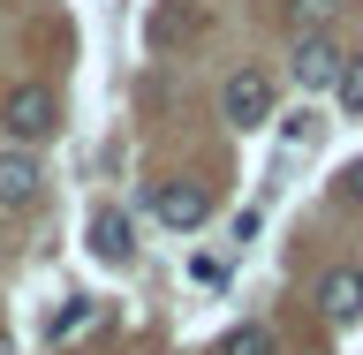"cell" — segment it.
Returning <instances> with one entry per match:
<instances>
[{"instance_id":"obj_6","label":"cell","mask_w":363,"mask_h":355,"mask_svg":"<svg viewBox=\"0 0 363 355\" xmlns=\"http://www.w3.org/2000/svg\"><path fill=\"white\" fill-rule=\"evenodd\" d=\"M129 212H113V204H106V212H99V220H91V257H106V265H129Z\"/></svg>"},{"instance_id":"obj_10","label":"cell","mask_w":363,"mask_h":355,"mask_svg":"<svg viewBox=\"0 0 363 355\" xmlns=\"http://www.w3.org/2000/svg\"><path fill=\"white\" fill-rule=\"evenodd\" d=\"M220 355H272V333L265 325H235V333L220 340Z\"/></svg>"},{"instance_id":"obj_12","label":"cell","mask_w":363,"mask_h":355,"mask_svg":"<svg viewBox=\"0 0 363 355\" xmlns=\"http://www.w3.org/2000/svg\"><path fill=\"white\" fill-rule=\"evenodd\" d=\"M333 16V0H288V23H295V38H311L318 23Z\"/></svg>"},{"instance_id":"obj_2","label":"cell","mask_w":363,"mask_h":355,"mask_svg":"<svg viewBox=\"0 0 363 355\" xmlns=\"http://www.w3.org/2000/svg\"><path fill=\"white\" fill-rule=\"evenodd\" d=\"M220 113H227V129H257V121H272V76L265 68H235L220 91Z\"/></svg>"},{"instance_id":"obj_5","label":"cell","mask_w":363,"mask_h":355,"mask_svg":"<svg viewBox=\"0 0 363 355\" xmlns=\"http://www.w3.org/2000/svg\"><path fill=\"white\" fill-rule=\"evenodd\" d=\"M318 310L333 317V325H356V317H363V272L356 265H333L325 280H318Z\"/></svg>"},{"instance_id":"obj_3","label":"cell","mask_w":363,"mask_h":355,"mask_svg":"<svg viewBox=\"0 0 363 355\" xmlns=\"http://www.w3.org/2000/svg\"><path fill=\"white\" fill-rule=\"evenodd\" d=\"M340 61H348V53H340V45L325 38V30H311V38H295L288 76H295L303 91H333V84H340Z\"/></svg>"},{"instance_id":"obj_8","label":"cell","mask_w":363,"mask_h":355,"mask_svg":"<svg viewBox=\"0 0 363 355\" xmlns=\"http://www.w3.org/2000/svg\"><path fill=\"white\" fill-rule=\"evenodd\" d=\"M189 30H197V16H189V8H159V16H152V45H182Z\"/></svg>"},{"instance_id":"obj_9","label":"cell","mask_w":363,"mask_h":355,"mask_svg":"<svg viewBox=\"0 0 363 355\" xmlns=\"http://www.w3.org/2000/svg\"><path fill=\"white\" fill-rule=\"evenodd\" d=\"M340 113H363V53H348V61H340Z\"/></svg>"},{"instance_id":"obj_4","label":"cell","mask_w":363,"mask_h":355,"mask_svg":"<svg viewBox=\"0 0 363 355\" xmlns=\"http://www.w3.org/2000/svg\"><path fill=\"white\" fill-rule=\"evenodd\" d=\"M152 212H159V227L189 235V227H204V220H212V197H204L197 181H159V189H152Z\"/></svg>"},{"instance_id":"obj_1","label":"cell","mask_w":363,"mask_h":355,"mask_svg":"<svg viewBox=\"0 0 363 355\" xmlns=\"http://www.w3.org/2000/svg\"><path fill=\"white\" fill-rule=\"evenodd\" d=\"M0 121H8L16 144H45V136L61 129V98H53L45 84H16V91H8V106H0Z\"/></svg>"},{"instance_id":"obj_13","label":"cell","mask_w":363,"mask_h":355,"mask_svg":"<svg viewBox=\"0 0 363 355\" xmlns=\"http://www.w3.org/2000/svg\"><path fill=\"white\" fill-rule=\"evenodd\" d=\"M189 280H204V288H227V257H189Z\"/></svg>"},{"instance_id":"obj_7","label":"cell","mask_w":363,"mask_h":355,"mask_svg":"<svg viewBox=\"0 0 363 355\" xmlns=\"http://www.w3.org/2000/svg\"><path fill=\"white\" fill-rule=\"evenodd\" d=\"M38 159H30V152H0V204H30V197H38Z\"/></svg>"},{"instance_id":"obj_14","label":"cell","mask_w":363,"mask_h":355,"mask_svg":"<svg viewBox=\"0 0 363 355\" xmlns=\"http://www.w3.org/2000/svg\"><path fill=\"white\" fill-rule=\"evenodd\" d=\"M333 189H340V204H363V159H356V167H348V174L333 181Z\"/></svg>"},{"instance_id":"obj_11","label":"cell","mask_w":363,"mask_h":355,"mask_svg":"<svg viewBox=\"0 0 363 355\" xmlns=\"http://www.w3.org/2000/svg\"><path fill=\"white\" fill-rule=\"evenodd\" d=\"M99 325V303H68L61 317H53V340H76V333H91Z\"/></svg>"}]
</instances>
